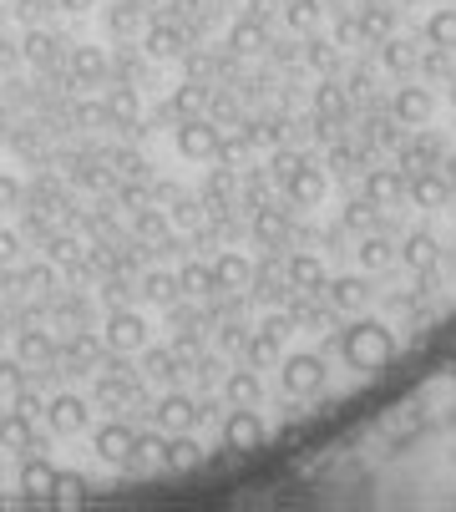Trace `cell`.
<instances>
[{
  "mask_svg": "<svg viewBox=\"0 0 456 512\" xmlns=\"http://www.w3.org/2000/svg\"><path fill=\"white\" fill-rule=\"evenodd\" d=\"M173 148L183 163H213L218 158V127L208 117H183L173 127Z\"/></svg>",
  "mask_w": 456,
  "mask_h": 512,
  "instance_id": "obj_1",
  "label": "cell"
},
{
  "mask_svg": "<svg viewBox=\"0 0 456 512\" xmlns=\"http://www.w3.org/2000/svg\"><path fill=\"white\" fill-rule=\"evenodd\" d=\"M218 436H223V452H259L269 442V421L259 411H228L218 421Z\"/></svg>",
  "mask_w": 456,
  "mask_h": 512,
  "instance_id": "obj_2",
  "label": "cell"
},
{
  "mask_svg": "<svg viewBox=\"0 0 456 512\" xmlns=\"http://www.w3.org/2000/svg\"><path fill=\"white\" fill-rule=\"evenodd\" d=\"M107 350H117V355H127V350H142L147 345V315L142 310H127V305H117L112 315H107Z\"/></svg>",
  "mask_w": 456,
  "mask_h": 512,
  "instance_id": "obj_3",
  "label": "cell"
},
{
  "mask_svg": "<svg viewBox=\"0 0 456 512\" xmlns=\"http://www.w3.org/2000/svg\"><path fill=\"white\" fill-rule=\"evenodd\" d=\"M203 416H198V401L188 396V391H168L158 406H152V426H158L163 436H173V431H193Z\"/></svg>",
  "mask_w": 456,
  "mask_h": 512,
  "instance_id": "obj_4",
  "label": "cell"
},
{
  "mask_svg": "<svg viewBox=\"0 0 456 512\" xmlns=\"http://www.w3.org/2000/svg\"><path fill=\"white\" fill-rule=\"evenodd\" d=\"M0 452H16V457H26V452H41V436H36V421L31 416H21V411H0Z\"/></svg>",
  "mask_w": 456,
  "mask_h": 512,
  "instance_id": "obj_5",
  "label": "cell"
},
{
  "mask_svg": "<svg viewBox=\"0 0 456 512\" xmlns=\"http://www.w3.org/2000/svg\"><path fill=\"white\" fill-rule=\"evenodd\" d=\"M51 482H56V467H51V457H41V452L21 457L16 487H21V497H26V502H51Z\"/></svg>",
  "mask_w": 456,
  "mask_h": 512,
  "instance_id": "obj_6",
  "label": "cell"
},
{
  "mask_svg": "<svg viewBox=\"0 0 456 512\" xmlns=\"http://www.w3.org/2000/svg\"><path fill=\"white\" fill-rule=\"evenodd\" d=\"M46 421H51V431L56 436H76L87 421H92V411H87V401L82 396H71V391H61V396H51L46 401Z\"/></svg>",
  "mask_w": 456,
  "mask_h": 512,
  "instance_id": "obj_7",
  "label": "cell"
},
{
  "mask_svg": "<svg viewBox=\"0 0 456 512\" xmlns=\"http://www.w3.org/2000/svg\"><path fill=\"white\" fill-rule=\"evenodd\" d=\"M183 376V360L173 345H142V381H158V386H173Z\"/></svg>",
  "mask_w": 456,
  "mask_h": 512,
  "instance_id": "obj_8",
  "label": "cell"
},
{
  "mask_svg": "<svg viewBox=\"0 0 456 512\" xmlns=\"http://www.w3.org/2000/svg\"><path fill=\"white\" fill-rule=\"evenodd\" d=\"M102 102H107V122H112V127L132 132V127L142 122V97H137V92H132L127 82H112Z\"/></svg>",
  "mask_w": 456,
  "mask_h": 512,
  "instance_id": "obj_9",
  "label": "cell"
},
{
  "mask_svg": "<svg viewBox=\"0 0 456 512\" xmlns=\"http://www.w3.org/2000/svg\"><path fill=\"white\" fill-rule=\"evenodd\" d=\"M203 442L193 431H173L168 442H163V467H173V472H193V467H203Z\"/></svg>",
  "mask_w": 456,
  "mask_h": 512,
  "instance_id": "obj_10",
  "label": "cell"
},
{
  "mask_svg": "<svg viewBox=\"0 0 456 512\" xmlns=\"http://www.w3.org/2000/svg\"><path fill=\"white\" fill-rule=\"evenodd\" d=\"M132 442H137V431H132V426H122V421H107V426L97 431V457H102V462H112V467H127V457H132Z\"/></svg>",
  "mask_w": 456,
  "mask_h": 512,
  "instance_id": "obj_11",
  "label": "cell"
},
{
  "mask_svg": "<svg viewBox=\"0 0 456 512\" xmlns=\"http://www.w3.org/2000/svg\"><path fill=\"white\" fill-rule=\"evenodd\" d=\"M142 31H147V16L137 6H127V0L107 6V36L112 41H142Z\"/></svg>",
  "mask_w": 456,
  "mask_h": 512,
  "instance_id": "obj_12",
  "label": "cell"
},
{
  "mask_svg": "<svg viewBox=\"0 0 456 512\" xmlns=\"http://www.w3.org/2000/svg\"><path fill=\"white\" fill-rule=\"evenodd\" d=\"M137 295H142V300H152V305H178V274H163V269L142 274Z\"/></svg>",
  "mask_w": 456,
  "mask_h": 512,
  "instance_id": "obj_13",
  "label": "cell"
},
{
  "mask_svg": "<svg viewBox=\"0 0 456 512\" xmlns=\"http://www.w3.org/2000/svg\"><path fill=\"white\" fill-rule=\"evenodd\" d=\"M163 442H168L163 431H142L137 442H132V457H127V467H137V472H147V467H163Z\"/></svg>",
  "mask_w": 456,
  "mask_h": 512,
  "instance_id": "obj_14",
  "label": "cell"
},
{
  "mask_svg": "<svg viewBox=\"0 0 456 512\" xmlns=\"http://www.w3.org/2000/svg\"><path fill=\"white\" fill-rule=\"evenodd\" d=\"M87 497V477L82 472H56V482H51V502L56 507H76Z\"/></svg>",
  "mask_w": 456,
  "mask_h": 512,
  "instance_id": "obj_15",
  "label": "cell"
},
{
  "mask_svg": "<svg viewBox=\"0 0 456 512\" xmlns=\"http://www.w3.org/2000/svg\"><path fill=\"white\" fill-rule=\"evenodd\" d=\"M137 234L163 244V239H168V218H163L158 208H152V203H142V208H137Z\"/></svg>",
  "mask_w": 456,
  "mask_h": 512,
  "instance_id": "obj_16",
  "label": "cell"
},
{
  "mask_svg": "<svg viewBox=\"0 0 456 512\" xmlns=\"http://www.w3.org/2000/svg\"><path fill=\"white\" fill-rule=\"evenodd\" d=\"M71 127H112L107 102H71Z\"/></svg>",
  "mask_w": 456,
  "mask_h": 512,
  "instance_id": "obj_17",
  "label": "cell"
},
{
  "mask_svg": "<svg viewBox=\"0 0 456 512\" xmlns=\"http://www.w3.org/2000/svg\"><path fill=\"white\" fill-rule=\"evenodd\" d=\"M127 6H137V11H142V16L152 21V16H158V11H163V0H127Z\"/></svg>",
  "mask_w": 456,
  "mask_h": 512,
  "instance_id": "obj_18",
  "label": "cell"
}]
</instances>
